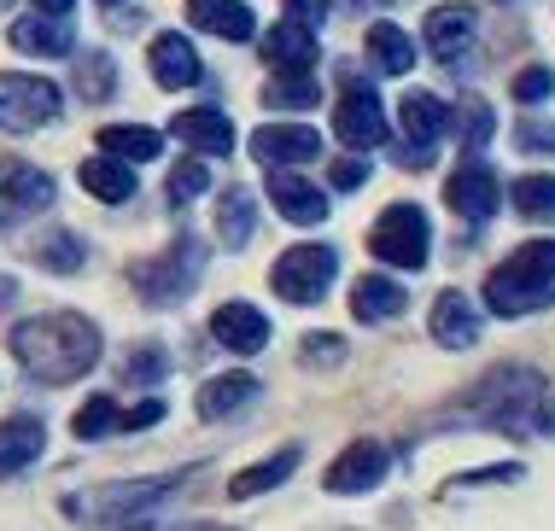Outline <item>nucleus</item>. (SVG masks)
<instances>
[{"label": "nucleus", "mask_w": 555, "mask_h": 531, "mask_svg": "<svg viewBox=\"0 0 555 531\" xmlns=\"http://www.w3.org/2000/svg\"><path fill=\"white\" fill-rule=\"evenodd\" d=\"M12 357L41 386H70V379H82L100 362V327L77 310L29 315V322L12 327Z\"/></svg>", "instance_id": "1"}, {"label": "nucleus", "mask_w": 555, "mask_h": 531, "mask_svg": "<svg viewBox=\"0 0 555 531\" xmlns=\"http://www.w3.org/2000/svg\"><path fill=\"white\" fill-rule=\"evenodd\" d=\"M555 303V239H527L486 275V310L491 315H532Z\"/></svg>", "instance_id": "2"}, {"label": "nucleus", "mask_w": 555, "mask_h": 531, "mask_svg": "<svg viewBox=\"0 0 555 531\" xmlns=\"http://www.w3.org/2000/svg\"><path fill=\"white\" fill-rule=\"evenodd\" d=\"M182 474H164V479H129V484H100V491H77L70 496V520L82 526H106V531H141L153 514L176 496Z\"/></svg>", "instance_id": "3"}, {"label": "nucleus", "mask_w": 555, "mask_h": 531, "mask_svg": "<svg viewBox=\"0 0 555 531\" xmlns=\"http://www.w3.org/2000/svg\"><path fill=\"white\" fill-rule=\"evenodd\" d=\"M468 415L498 432H538L544 427V379L532 368H498L468 391Z\"/></svg>", "instance_id": "4"}, {"label": "nucleus", "mask_w": 555, "mask_h": 531, "mask_svg": "<svg viewBox=\"0 0 555 531\" xmlns=\"http://www.w3.org/2000/svg\"><path fill=\"white\" fill-rule=\"evenodd\" d=\"M339 275V251L334 246H293L275 257V269H269V286H275L287 303H317L327 286Z\"/></svg>", "instance_id": "5"}, {"label": "nucleus", "mask_w": 555, "mask_h": 531, "mask_svg": "<svg viewBox=\"0 0 555 531\" xmlns=\"http://www.w3.org/2000/svg\"><path fill=\"white\" fill-rule=\"evenodd\" d=\"M199 263H205V251H199V239H176L164 257H153V263H134V293H141L146 303H176V298H188L193 293V281H199Z\"/></svg>", "instance_id": "6"}, {"label": "nucleus", "mask_w": 555, "mask_h": 531, "mask_svg": "<svg viewBox=\"0 0 555 531\" xmlns=\"http://www.w3.org/2000/svg\"><path fill=\"white\" fill-rule=\"evenodd\" d=\"M427 246H433V228L415 205H392L369 234V251L380 257V263H392V269H422Z\"/></svg>", "instance_id": "7"}, {"label": "nucleus", "mask_w": 555, "mask_h": 531, "mask_svg": "<svg viewBox=\"0 0 555 531\" xmlns=\"http://www.w3.org/2000/svg\"><path fill=\"white\" fill-rule=\"evenodd\" d=\"M53 199H59V181L48 170H36L24 158H0V234L29 222V217H41Z\"/></svg>", "instance_id": "8"}, {"label": "nucleus", "mask_w": 555, "mask_h": 531, "mask_svg": "<svg viewBox=\"0 0 555 531\" xmlns=\"http://www.w3.org/2000/svg\"><path fill=\"white\" fill-rule=\"evenodd\" d=\"M398 129H403V170H422L433 158V146L450 134V105L427 88H410L398 105Z\"/></svg>", "instance_id": "9"}, {"label": "nucleus", "mask_w": 555, "mask_h": 531, "mask_svg": "<svg viewBox=\"0 0 555 531\" xmlns=\"http://www.w3.org/2000/svg\"><path fill=\"white\" fill-rule=\"evenodd\" d=\"M53 117H59V88L48 76H12V70L0 76V129L29 134Z\"/></svg>", "instance_id": "10"}, {"label": "nucleus", "mask_w": 555, "mask_h": 531, "mask_svg": "<svg viewBox=\"0 0 555 531\" xmlns=\"http://www.w3.org/2000/svg\"><path fill=\"white\" fill-rule=\"evenodd\" d=\"M386 467H392V450L374 444V438H357V444H345L334 455V467H327L322 484L334 496H363V491H374V484L386 479Z\"/></svg>", "instance_id": "11"}, {"label": "nucleus", "mask_w": 555, "mask_h": 531, "mask_svg": "<svg viewBox=\"0 0 555 531\" xmlns=\"http://www.w3.org/2000/svg\"><path fill=\"white\" fill-rule=\"evenodd\" d=\"M334 129H339V141L345 146H357V152H369V146H380L386 141V112H380V94H374L369 82H345V94H339V117H334Z\"/></svg>", "instance_id": "12"}, {"label": "nucleus", "mask_w": 555, "mask_h": 531, "mask_svg": "<svg viewBox=\"0 0 555 531\" xmlns=\"http://www.w3.org/2000/svg\"><path fill=\"white\" fill-rule=\"evenodd\" d=\"M153 420H164V403L158 398L134 403V409H117V398H88L77 409V420H70V432L94 444V438H106V432H141V427H153Z\"/></svg>", "instance_id": "13"}, {"label": "nucleus", "mask_w": 555, "mask_h": 531, "mask_svg": "<svg viewBox=\"0 0 555 531\" xmlns=\"http://www.w3.org/2000/svg\"><path fill=\"white\" fill-rule=\"evenodd\" d=\"M474 41H479L474 7H433L427 12V53L439 59V65L462 70V65H468V53H474Z\"/></svg>", "instance_id": "14"}, {"label": "nucleus", "mask_w": 555, "mask_h": 531, "mask_svg": "<svg viewBox=\"0 0 555 531\" xmlns=\"http://www.w3.org/2000/svg\"><path fill=\"white\" fill-rule=\"evenodd\" d=\"M211 339L222 345V351H240V357H258L269 345V315L258 310V303H217L211 315Z\"/></svg>", "instance_id": "15"}, {"label": "nucleus", "mask_w": 555, "mask_h": 531, "mask_svg": "<svg viewBox=\"0 0 555 531\" xmlns=\"http://www.w3.org/2000/svg\"><path fill=\"white\" fill-rule=\"evenodd\" d=\"M322 152V134L305 129V124H263L251 134V158L258 164H275V170H287V164H310Z\"/></svg>", "instance_id": "16"}, {"label": "nucleus", "mask_w": 555, "mask_h": 531, "mask_svg": "<svg viewBox=\"0 0 555 531\" xmlns=\"http://www.w3.org/2000/svg\"><path fill=\"white\" fill-rule=\"evenodd\" d=\"M444 205L468 222H486L491 210H498V176H491L486 164H462V170L444 181Z\"/></svg>", "instance_id": "17"}, {"label": "nucleus", "mask_w": 555, "mask_h": 531, "mask_svg": "<svg viewBox=\"0 0 555 531\" xmlns=\"http://www.w3.org/2000/svg\"><path fill=\"white\" fill-rule=\"evenodd\" d=\"M269 199H275V210L298 228H317L327 217V193L310 187L298 170H269Z\"/></svg>", "instance_id": "18"}, {"label": "nucleus", "mask_w": 555, "mask_h": 531, "mask_svg": "<svg viewBox=\"0 0 555 531\" xmlns=\"http://www.w3.org/2000/svg\"><path fill=\"white\" fill-rule=\"evenodd\" d=\"M41 450H48V427H41L36 415L0 420V479H12V474H24V467H36Z\"/></svg>", "instance_id": "19"}, {"label": "nucleus", "mask_w": 555, "mask_h": 531, "mask_svg": "<svg viewBox=\"0 0 555 531\" xmlns=\"http://www.w3.org/2000/svg\"><path fill=\"white\" fill-rule=\"evenodd\" d=\"M427 333L444 345V351H468L479 339V310L462 293H439L433 298V315H427Z\"/></svg>", "instance_id": "20"}, {"label": "nucleus", "mask_w": 555, "mask_h": 531, "mask_svg": "<svg viewBox=\"0 0 555 531\" xmlns=\"http://www.w3.org/2000/svg\"><path fill=\"white\" fill-rule=\"evenodd\" d=\"M176 141H188L193 152L222 158V152H234V124L217 112V105H193V112L176 117Z\"/></svg>", "instance_id": "21"}, {"label": "nucleus", "mask_w": 555, "mask_h": 531, "mask_svg": "<svg viewBox=\"0 0 555 531\" xmlns=\"http://www.w3.org/2000/svg\"><path fill=\"white\" fill-rule=\"evenodd\" d=\"M7 36H12V48H18V53H36V59H59V53L77 48L70 24L65 18H41V12H36V18H18Z\"/></svg>", "instance_id": "22"}, {"label": "nucleus", "mask_w": 555, "mask_h": 531, "mask_svg": "<svg viewBox=\"0 0 555 531\" xmlns=\"http://www.w3.org/2000/svg\"><path fill=\"white\" fill-rule=\"evenodd\" d=\"M188 18L222 41H251V29H258L251 7H240V0H188Z\"/></svg>", "instance_id": "23"}, {"label": "nucleus", "mask_w": 555, "mask_h": 531, "mask_svg": "<svg viewBox=\"0 0 555 531\" xmlns=\"http://www.w3.org/2000/svg\"><path fill=\"white\" fill-rule=\"evenodd\" d=\"M153 82L158 88H193L199 82V53L188 36H158L153 41Z\"/></svg>", "instance_id": "24"}, {"label": "nucleus", "mask_w": 555, "mask_h": 531, "mask_svg": "<svg viewBox=\"0 0 555 531\" xmlns=\"http://www.w3.org/2000/svg\"><path fill=\"white\" fill-rule=\"evenodd\" d=\"M251 398H258V379L251 374H217L199 386L193 409H199V420H222V415H234V409H246Z\"/></svg>", "instance_id": "25"}, {"label": "nucleus", "mask_w": 555, "mask_h": 531, "mask_svg": "<svg viewBox=\"0 0 555 531\" xmlns=\"http://www.w3.org/2000/svg\"><path fill=\"white\" fill-rule=\"evenodd\" d=\"M263 59L275 70H310L317 65V29H305V24H275L263 36Z\"/></svg>", "instance_id": "26"}, {"label": "nucleus", "mask_w": 555, "mask_h": 531, "mask_svg": "<svg viewBox=\"0 0 555 531\" xmlns=\"http://www.w3.org/2000/svg\"><path fill=\"white\" fill-rule=\"evenodd\" d=\"M403 303H410V298H403V286L392 275H363L351 286V315H357V322H392Z\"/></svg>", "instance_id": "27"}, {"label": "nucleus", "mask_w": 555, "mask_h": 531, "mask_svg": "<svg viewBox=\"0 0 555 531\" xmlns=\"http://www.w3.org/2000/svg\"><path fill=\"white\" fill-rule=\"evenodd\" d=\"M100 152L117 164H153L164 152V134L141 129V124H112V129H100Z\"/></svg>", "instance_id": "28"}, {"label": "nucleus", "mask_w": 555, "mask_h": 531, "mask_svg": "<svg viewBox=\"0 0 555 531\" xmlns=\"http://www.w3.org/2000/svg\"><path fill=\"white\" fill-rule=\"evenodd\" d=\"M305 462V450L298 444H287V450H275L269 462H258V467H246V474H234V484H229V496L234 503H246V496H263V491H275L281 479L293 474V467Z\"/></svg>", "instance_id": "29"}, {"label": "nucleus", "mask_w": 555, "mask_h": 531, "mask_svg": "<svg viewBox=\"0 0 555 531\" xmlns=\"http://www.w3.org/2000/svg\"><path fill=\"white\" fill-rule=\"evenodd\" d=\"M369 59L386 76H410L415 70V41L403 36L398 24H369Z\"/></svg>", "instance_id": "30"}, {"label": "nucleus", "mask_w": 555, "mask_h": 531, "mask_svg": "<svg viewBox=\"0 0 555 531\" xmlns=\"http://www.w3.org/2000/svg\"><path fill=\"white\" fill-rule=\"evenodd\" d=\"M251 228H258V205H251V193L246 187H229L222 193V205H217V234H222V246H246L251 239Z\"/></svg>", "instance_id": "31"}, {"label": "nucleus", "mask_w": 555, "mask_h": 531, "mask_svg": "<svg viewBox=\"0 0 555 531\" xmlns=\"http://www.w3.org/2000/svg\"><path fill=\"white\" fill-rule=\"evenodd\" d=\"M82 187L94 193V199H106V205H124L134 199V170L129 164H106V158H94V164H82Z\"/></svg>", "instance_id": "32"}, {"label": "nucleus", "mask_w": 555, "mask_h": 531, "mask_svg": "<svg viewBox=\"0 0 555 531\" xmlns=\"http://www.w3.org/2000/svg\"><path fill=\"white\" fill-rule=\"evenodd\" d=\"M515 210L532 222H550L555 217V176H520L515 181Z\"/></svg>", "instance_id": "33"}, {"label": "nucleus", "mask_w": 555, "mask_h": 531, "mask_svg": "<svg viewBox=\"0 0 555 531\" xmlns=\"http://www.w3.org/2000/svg\"><path fill=\"white\" fill-rule=\"evenodd\" d=\"M450 129H456L468 146H486L491 134H498V124H491V105H486V100H462L456 112H450Z\"/></svg>", "instance_id": "34"}, {"label": "nucleus", "mask_w": 555, "mask_h": 531, "mask_svg": "<svg viewBox=\"0 0 555 531\" xmlns=\"http://www.w3.org/2000/svg\"><path fill=\"white\" fill-rule=\"evenodd\" d=\"M36 257H41V269L77 275V269H82V239H77V234H48V239L36 246Z\"/></svg>", "instance_id": "35"}, {"label": "nucleus", "mask_w": 555, "mask_h": 531, "mask_svg": "<svg viewBox=\"0 0 555 531\" xmlns=\"http://www.w3.org/2000/svg\"><path fill=\"white\" fill-rule=\"evenodd\" d=\"M112 88H117L112 59H106V53H82V65H77V94H82V100H106Z\"/></svg>", "instance_id": "36"}, {"label": "nucleus", "mask_w": 555, "mask_h": 531, "mask_svg": "<svg viewBox=\"0 0 555 531\" xmlns=\"http://www.w3.org/2000/svg\"><path fill=\"white\" fill-rule=\"evenodd\" d=\"M317 76H281V82L263 88V105H275V112H287V105H317Z\"/></svg>", "instance_id": "37"}, {"label": "nucleus", "mask_w": 555, "mask_h": 531, "mask_svg": "<svg viewBox=\"0 0 555 531\" xmlns=\"http://www.w3.org/2000/svg\"><path fill=\"white\" fill-rule=\"evenodd\" d=\"M164 368H170V357H164L158 345H134V351L124 357V379H129V386H153V379H164Z\"/></svg>", "instance_id": "38"}, {"label": "nucleus", "mask_w": 555, "mask_h": 531, "mask_svg": "<svg viewBox=\"0 0 555 531\" xmlns=\"http://www.w3.org/2000/svg\"><path fill=\"white\" fill-rule=\"evenodd\" d=\"M205 187H211V170H205L199 158H188V164H176V170H170V187H164V193H170V205H188V199H199Z\"/></svg>", "instance_id": "39"}, {"label": "nucleus", "mask_w": 555, "mask_h": 531, "mask_svg": "<svg viewBox=\"0 0 555 531\" xmlns=\"http://www.w3.org/2000/svg\"><path fill=\"white\" fill-rule=\"evenodd\" d=\"M555 94V70H544V65H527L515 76V100L520 105H538V100H550Z\"/></svg>", "instance_id": "40"}, {"label": "nucleus", "mask_w": 555, "mask_h": 531, "mask_svg": "<svg viewBox=\"0 0 555 531\" xmlns=\"http://www.w3.org/2000/svg\"><path fill=\"white\" fill-rule=\"evenodd\" d=\"M305 362H310V368H334V362H345V339H339V333H310V339H305Z\"/></svg>", "instance_id": "41"}, {"label": "nucleus", "mask_w": 555, "mask_h": 531, "mask_svg": "<svg viewBox=\"0 0 555 531\" xmlns=\"http://www.w3.org/2000/svg\"><path fill=\"white\" fill-rule=\"evenodd\" d=\"M515 146L520 152H555V124H544V117H520Z\"/></svg>", "instance_id": "42"}, {"label": "nucleus", "mask_w": 555, "mask_h": 531, "mask_svg": "<svg viewBox=\"0 0 555 531\" xmlns=\"http://www.w3.org/2000/svg\"><path fill=\"white\" fill-rule=\"evenodd\" d=\"M327 181H334L339 193H351V187H363V181H369V164H357V158H339L334 170H327Z\"/></svg>", "instance_id": "43"}, {"label": "nucleus", "mask_w": 555, "mask_h": 531, "mask_svg": "<svg viewBox=\"0 0 555 531\" xmlns=\"http://www.w3.org/2000/svg\"><path fill=\"white\" fill-rule=\"evenodd\" d=\"M322 12H327V0H287V24L317 29V24H322Z\"/></svg>", "instance_id": "44"}, {"label": "nucleus", "mask_w": 555, "mask_h": 531, "mask_svg": "<svg viewBox=\"0 0 555 531\" xmlns=\"http://www.w3.org/2000/svg\"><path fill=\"white\" fill-rule=\"evenodd\" d=\"M70 7H77V0H36V12H41V18H65Z\"/></svg>", "instance_id": "45"}, {"label": "nucleus", "mask_w": 555, "mask_h": 531, "mask_svg": "<svg viewBox=\"0 0 555 531\" xmlns=\"http://www.w3.org/2000/svg\"><path fill=\"white\" fill-rule=\"evenodd\" d=\"M100 7H124V0H100Z\"/></svg>", "instance_id": "46"}, {"label": "nucleus", "mask_w": 555, "mask_h": 531, "mask_svg": "<svg viewBox=\"0 0 555 531\" xmlns=\"http://www.w3.org/2000/svg\"><path fill=\"white\" fill-rule=\"evenodd\" d=\"M193 531H217V526H193Z\"/></svg>", "instance_id": "47"}, {"label": "nucleus", "mask_w": 555, "mask_h": 531, "mask_svg": "<svg viewBox=\"0 0 555 531\" xmlns=\"http://www.w3.org/2000/svg\"><path fill=\"white\" fill-rule=\"evenodd\" d=\"M0 7H7V0H0Z\"/></svg>", "instance_id": "48"}]
</instances>
